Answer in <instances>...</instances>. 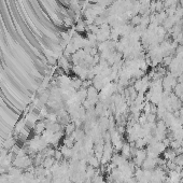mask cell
<instances>
[{
    "label": "cell",
    "instance_id": "6da1fadb",
    "mask_svg": "<svg viewBox=\"0 0 183 183\" xmlns=\"http://www.w3.org/2000/svg\"><path fill=\"white\" fill-rule=\"evenodd\" d=\"M121 152H122V155L125 157V158L129 157L131 155V145L128 143H124L121 149Z\"/></svg>",
    "mask_w": 183,
    "mask_h": 183
},
{
    "label": "cell",
    "instance_id": "7a4b0ae2",
    "mask_svg": "<svg viewBox=\"0 0 183 183\" xmlns=\"http://www.w3.org/2000/svg\"><path fill=\"white\" fill-rule=\"evenodd\" d=\"M90 165L92 166V167H98L99 166V159L97 158L96 156H92L90 157Z\"/></svg>",
    "mask_w": 183,
    "mask_h": 183
}]
</instances>
